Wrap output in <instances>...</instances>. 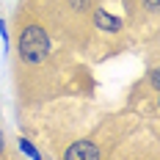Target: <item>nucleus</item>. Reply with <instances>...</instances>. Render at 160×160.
Masks as SVG:
<instances>
[{"label":"nucleus","mask_w":160,"mask_h":160,"mask_svg":"<svg viewBox=\"0 0 160 160\" xmlns=\"http://www.w3.org/2000/svg\"><path fill=\"white\" fill-rule=\"evenodd\" d=\"M3 152H6V135L0 132V155H3Z\"/></svg>","instance_id":"423d86ee"},{"label":"nucleus","mask_w":160,"mask_h":160,"mask_svg":"<svg viewBox=\"0 0 160 160\" xmlns=\"http://www.w3.org/2000/svg\"><path fill=\"white\" fill-rule=\"evenodd\" d=\"M99 155L102 152H99V146L94 141H72V144L66 146V152H64L66 160H97Z\"/></svg>","instance_id":"f03ea898"},{"label":"nucleus","mask_w":160,"mask_h":160,"mask_svg":"<svg viewBox=\"0 0 160 160\" xmlns=\"http://www.w3.org/2000/svg\"><path fill=\"white\" fill-rule=\"evenodd\" d=\"M19 146H22V152H25V155H31V158H42V155L36 152V146H33L28 138H22V141H19Z\"/></svg>","instance_id":"20e7f679"},{"label":"nucleus","mask_w":160,"mask_h":160,"mask_svg":"<svg viewBox=\"0 0 160 160\" xmlns=\"http://www.w3.org/2000/svg\"><path fill=\"white\" fill-rule=\"evenodd\" d=\"M17 47H19V58H22V61H28V64H42L50 55V50H52V42H50L47 31H44L42 25H28V28L19 31Z\"/></svg>","instance_id":"f257e3e1"},{"label":"nucleus","mask_w":160,"mask_h":160,"mask_svg":"<svg viewBox=\"0 0 160 160\" xmlns=\"http://www.w3.org/2000/svg\"><path fill=\"white\" fill-rule=\"evenodd\" d=\"M94 25L102 33H122V28H124V22L119 17H113L111 11H105V8H94Z\"/></svg>","instance_id":"7ed1b4c3"},{"label":"nucleus","mask_w":160,"mask_h":160,"mask_svg":"<svg viewBox=\"0 0 160 160\" xmlns=\"http://www.w3.org/2000/svg\"><path fill=\"white\" fill-rule=\"evenodd\" d=\"M146 8H149V11L155 14V11L160 8V0H146Z\"/></svg>","instance_id":"39448f33"}]
</instances>
